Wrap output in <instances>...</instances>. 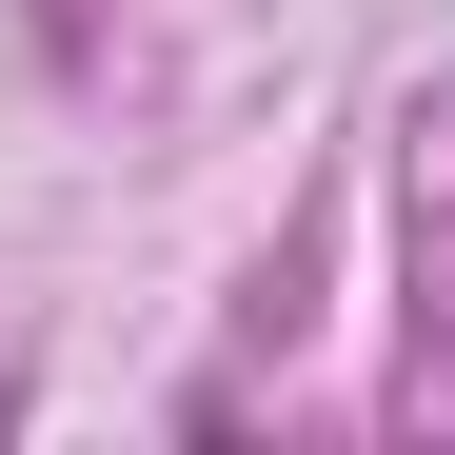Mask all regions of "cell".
<instances>
[{
	"mask_svg": "<svg viewBox=\"0 0 455 455\" xmlns=\"http://www.w3.org/2000/svg\"><path fill=\"white\" fill-rule=\"evenodd\" d=\"M0 416H20V396H0Z\"/></svg>",
	"mask_w": 455,
	"mask_h": 455,
	"instance_id": "cell-1",
	"label": "cell"
}]
</instances>
